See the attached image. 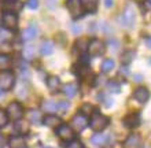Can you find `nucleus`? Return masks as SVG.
<instances>
[{"mask_svg": "<svg viewBox=\"0 0 151 148\" xmlns=\"http://www.w3.org/2000/svg\"><path fill=\"white\" fill-rule=\"evenodd\" d=\"M14 130L18 134H26V133H29V124L24 122V121H17V124L14 125Z\"/></svg>", "mask_w": 151, "mask_h": 148, "instance_id": "20", "label": "nucleus"}, {"mask_svg": "<svg viewBox=\"0 0 151 148\" xmlns=\"http://www.w3.org/2000/svg\"><path fill=\"white\" fill-rule=\"evenodd\" d=\"M89 62H91V58H89V55H83V56H81V64H84V66H88V64H89Z\"/></svg>", "mask_w": 151, "mask_h": 148, "instance_id": "36", "label": "nucleus"}, {"mask_svg": "<svg viewBox=\"0 0 151 148\" xmlns=\"http://www.w3.org/2000/svg\"><path fill=\"white\" fill-rule=\"evenodd\" d=\"M77 91H78V87H77V84H68V85H65V88H63V93L68 97L76 96Z\"/></svg>", "mask_w": 151, "mask_h": 148, "instance_id": "22", "label": "nucleus"}, {"mask_svg": "<svg viewBox=\"0 0 151 148\" xmlns=\"http://www.w3.org/2000/svg\"><path fill=\"white\" fill-rule=\"evenodd\" d=\"M26 7L30 10H36L39 7V0H26Z\"/></svg>", "mask_w": 151, "mask_h": 148, "instance_id": "34", "label": "nucleus"}, {"mask_svg": "<svg viewBox=\"0 0 151 148\" xmlns=\"http://www.w3.org/2000/svg\"><path fill=\"white\" fill-rule=\"evenodd\" d=\"M88 118L84 114H81V112H78V114H76L74 117L72 118V122H70V126H72L73 130H76V132H83L84 129L88 126Z\"/></svg>", "mask_w": 151, "mask_h": 148, "instance_id": "7", "label": "nucleus"}, {"mask_svg": "<svg viewBox=\"0 0 151 148\" xmlns=\"http://www.w3.org/2000/svg\"><path fill=\"white\" fill-rule=\"evenodd\" d=\"M124 124L127 128H137L140 125V115L137 112H131L124 118Z\"/></svg>", "mask_w": 151, "mask_h": 148, "instance_id": "11", "label": "nucleus"}, {"mask_svg": "<svg viewBox=\"0 0 151 148\" xmlns=\"http://www.w3.org/2000/svg\"><path fill=\"white\" fill-rule=\"evenodd\" d=\"M43 124L45 126H50V128H58L62 122H60V118L59 117L54 115V114H48L43 118Z\"/></svg>", "mask_w": 151, "mask_h": 148, "instance_id": "13", "label": "nucleus"}, {"mask_svg": "<svg viewBox=\"0 0 151 148\" xmlns=\"http://www.w3.org/2000/svg\"><path fill=\"white\" fill-rule=\"evenodd\" d=\"M150 3H151V0H150Z\"/></svg>", "mask_w": 151, "mask_h": 148, "instance_id": "45", "label": "nucleus"}, {"mask_svg": "<svg viewBox=\"0 0 151 148\" xmlns=\"http://www.w3.org/2000/svg\"><path fill=\"white\" fill-rule=\"evenodd\" d=\"M113 1H114V0H104V6H106V7H111L113 6Z\"/></svg>", "mask_w": 151, "mask_h": 148, "instance_id": "39", "label": "nucleus"}, {"mask_svg": "<svg viewBox=\"0 0 151 148\" xmlns=\"http://www.w3.org/2000/svg\"><path fill=\"white\" fill-rule=\"evenodd\" d=\"M135 21H136L135 10H133V7H131V6H128V7L124 10L122 14L118 16L119 25H121L122 28H125V29L133 28V26H135Z\"/></svg>", "mask_w": 151, "mask_h": 148, "instance_id": "2", "label": "nucleus"}, {"mask_svg": "<svg viewBox=\"0 0 151 148\" xmlns=\"http://www.w3.org/2000/svg\"><path fill=\"white\" fill-rule=\"evenodd\" d=\"M135 55H136L135 51H127V52H124L122 56H121V63H122V64H129L132 60H133Z\"/></svg>", "mask_w": 151, "mask_h": 148, "instance_id": "26", "label": "nucleus"}, {"mask_svg": "<svg viewBox=\"0 0 151 148\" xmlns=\"http://www.w3.org/2000/svg\"><path fill=\"white\" fill-rule=\"evenodd\" d=\"M66 7H68L70 15L74 19H78V18L83 16L84 8H83V4H81V0H68L66 1Z\"/></svg>", "mask_w": 151, "mask_h": 148, "instance_id": "5", "label": "nucleus"}, {"mask_svg": "<svg viewBox=\"0 0 151 148\" xmlns=\"http://www.w3.org/2000/svg\"><path fill=\"white\" fill-rule=\"evenodd\" d=\"M81 114H84V115H92L93 112H95V110H93V107H92L91 104H84L83 107H81Z\"/></svg>", "mask_w": 151, "mask_h": 148, "instance_id": "31", "label": "nucleus"}, {"mask_svg": "<svg viewBox=\"0 0 151 148\" xmlns=\"http://www.w3.org/2000/svg\"><path fill=\"white\" fill-rule=\"evenodd\" d=\"M109 141H110V137L107 134H102V133H98L95 136H92V139H91L92 144L98 145V147H103V145L107 144Z\"/></svg>", "mask_w": 151, "mask_h": 148, "instance_id": "15", "label": "nucleus"}, {"mask_svg": "<svg viewBox=\"0 0 151 148\" xmlns=\"http://www.w3.org/2000/svg\"><path fill=\"white\" fill-rule=\"evenodd\" d=\"M56 134L59 139L65 141H73L74 139V130L72 129L70 125H66V124H60L58 128H56Z\"/></svg>", "mask_w": 151, "mask_h": 148, "instance_id": "8", "label": "nucleus"}, {"mask_svg": "<svg viewBox=\"0 0 151 148\" xmlns=\"http://www.w3.org/2000/svg\"><path fill=\"white\" fill-rule=\"evenodd\" d=\"M28 118L30 122H35V124H39V122H41V115H40V112L36 111V110H30V111L28 112Z\"/></svg>", "mask_w": 151, "mask_h": 148, "instance_id": "28", "label": "nucleus"}, {"mask_svg": "<svg viewBox=\"0 0 151 148\" xmlns=\"http://www.w3.org/2000/svg\"><path fill=\"white\" fill-rule=\"evenodd\" d=\"M88 45H89V40L83 37V39H78L77 43H76V48L78 49L80 52H85L88 51Z\"/></svg>", "mask_w": 151, "mask_h": 148, "instance_id": "25", "label": "nucleus"}, {"mask_svg": "<svg viewBox=\"0 0 151 148\" xmlns=\"http://www.w3.org/2000/svg\"><path fill=\"white\" fill-rule=\"evenodd\" d=\"M146 44H147L148 48H151V36H148L147 39H146Z\"/></svg>", "mask_w": 151, "mask_h": 148, "instance_id": "40", "label": "nucleus"}, {"mask_svg": "<svg viewBox=\"0 0 151 148\" xmlns=\"http://www.w3.org/2000/svg\"><path fill=\"white\" fill-rule=\"evenodd\" d=\"M140 144H142V140H140L139 134H131L125 140V148H140Z\"/></svg>", "mask_w": 151, "mask_h": 148, "instance_id": "16", "label": "nucleus"}, {"mask_svg": "<svg viewBox=\"0 0 151 148\" xmlns=\"http://www.w3.org/2000/svg\"><path fill=\"white\" fill-rule=\"evenodd\" d=\"M8 122V115L4 110H0V128H4Z\"/></svg>", "mask_w": 151, "mask_h": 148, "instance_id": "33", "label": "nucleus"}, {"mask_svg": "<svg viewBox=\"0 0 151 148\" xmlns=\"http://www.w3.org/2000/svg\"><path fill=\"white\" fill-rule=\"evenodd\" d=\"M10 64H11V58H10V55H7V54H0V69H1V71L10 67Z\"/></svg>", "mask_w": 151, "mask_h": 148, "instance_id": "23", "label": "nucleus"}, {"mask_svg": "<svg viewBox=\"0 0 151 148\" xmlns=\"http://www.w3.org/2000/svg\"><path fill=\"white\" fill-rule=\"evenodd\" d=\"M109 119L106 115L103 114H100V112H93L91 115V119H89V126H91L92 130H95V132H102L104 129L109 126Z\"/></svg>", "mask_w": 151, "mask_h": 148, "instance_id": "1", "label": "nucleus"}, {"mask_svg": "<svg viewBox=\"0 0 151 148\" xmlns=\"http://www.w3.org/2000/svg\"><path fill=\"white\" fill-rule=\"evenodd\" d=\"M132 1H136V3H143L144 0H132Z\"/></svg>", "mask_w": 151, "mask_h": 148, "instance_id": "43", "label": "nucleus"}, {"mask_svg": "<svg viewBox=\"0 0 151 148\" xmlns=\"http://www.w3.org/2000/svg\"><path fill=\"white\" fill-rule=\"evenodd\" d=\"M133 97L135 100H137L139 103H146L148 99H150V91L147 88H143V87H140L135 91L133 93Z\"/></svg>", "mask_w": 151, "mask_h": 148, "instance_id": "12", "label": "nucleus"}, {"mask_svg": "<svg viewBox=\"0 0 151 148\" xmlns=\"http://www.w3.org/2000/svg\"><path fill=\"white\" fill-rule=\"evenodd\" d=\"M115 63L113 59H104L103 63H102V71L103 73H110L114 69Z\"/></svg>", "mask_w": 151, "mask_h": 148, "instance_id": "27", "label": "nucleus"}, {"mask_svg": "<svg viewBox=\"0 0 151 148\" xmlns=\"http://www.w3.org/2000/svg\"><path fill=\"white\" fill-rule=\"evenodd\" d=\"M47 87L52 93L58 92V89H59V87H60V80L55 76H50L47 78Z\"/></svg>", "mask_w": 151, "mask_h": 148, "instance_id": "18", "label": "nucleus"}, {"mask_svg": "<svg viewBox=\"0 0 151 148\" xmlns=\"http://www.w3.org/2000/svg\"><path fill=\"white\" fill-rule=\"evenodd\" d=\"M98 3H99V0H81L84 11L88 12H95L98 8Z\"/></svg>", "mask_w": 151, "mask_h": 148, "instance_id": "19", "label": "nucleus"}, {"mask_svg": "<svg viewBox=\"0 0 151 148\" xmlns=\"http://www.w3.org/2000/svg\"><path fill=\"white\" fill-rule=\"evenodd\" d=\"M10 148H29L28 143L25 141V139L22 136H12L8 141Z\"/></svg>", "mask_w": 151, "mask_h": 148, "instance_id": "14", "label": "nucleus"}, {"mask_svg": "<svg viewBox=\"0 0 151 148\" xmlns=\"http://www.w3.org/2000/svg\"><path fill=\"white\" fill-rule=\"evenodd\" d=\"M104 51H106V45H104V43L102 40L93 39V40L89 41V45H88L89 56H100L104 54Z\"/></svg>", "mask_w": 151, "mask_h": 148, "instance_id": "6", "label": "nucleus"}, {"mask_svg": "<svg viewBox=\"0 0 151 148\" xmlns=\"http://www.w3.org/2000/svg\"><path fill=\"white\" fill-rule=\"evenodd\" d=\"M72 29H73V32H74L76 34H78V33L81 32V26H78V25H73Z\"/></svg>", "mask_w": 151, "mask_h": 148, "instance_id": "38", "label": "nucleus"}, {"mask_svg": "<svg viewBox=\"0 0 151 148\" xmlns=\"http://www.w3.org/2000/svg\"><path fill=\"white\" fill-rule=\"evenodd\" d=\"M6 112L8 115V119H12V121H19L24 117V108H22V106L18 102H12V103L8 104Z\"/></svg>", "mask_w": 151, "mask_h": 148, "instance_id": "4", "label": "nucleus"}, {"mask_svg": "<svg viewBox=\"0 0 151 148\" xmlns=\"http://www.w3.org/2000/svg\"><path fill=\"white\" fill-rule=\"evenodd\" d=\"M0 39H1V40H7V39H10V33L8 32H0Z\"/></svg>", "mask_w": 151, "mask_h": 148, "instance_id": "37", "label": "nucleus"}, {"mask_svg": "<svg viewBox=\"0 0 151 148\" xmlns=\"http://www.w3.org/2000/svg\"><path fill=\"white\" fill-rule=\"evenodd\" d=\"M69 107H70L69 102H59V103H58V108H56V111H59L60 114H66L68 110H69Z\"/></svg>", "mask_w": 151, "mask_h": 148, "instance_id": "30", "label": "nucleus"}, {"mask_svg": "<svg viewBox=\"0 0 151 148\" xmlns=\"http://www.w3.org/2000/svg\"><path fill=\"white\" fill-rule=\"evenodd\" d=\"M54 43L52 41H44L41 47H40V52H41V55H51L52 52H54Z\"/></svg>", "mask_w": 151, "mask_h": 148, "instance_id": "21", "label": "nucleus"}, {"mask_svg": "<svg viewBox=\"0 0 151 148\" xmlns=\"http://www.w3.org/2000/svg\"><path fill=\"white\" fill-rule=\"evenodd\" d=\"M14 84H15V77L11 71L8 70L0 71V89L1 91H10L12 89Z\"/></svg>", "mask_w": 151, "mask_h": 148, "instance_id": "3", "label": "nucleus"}, {"mask_svg": "<svg viewBox=\"0 0 151 148\" xmlns=\"http://www.w3.org/2000/svg\"><path fill=\"white\" fill-rule=\"evenodd\" d=\"M63 147L65 148H83V144H81L80 141H77V140H73L69 145H63Z\"/></svg>", "mask_w": 151, "mask_h": 148, "instance_id": "35", "label": "nucleus"}, {"mask_svg": "<svg viewBox=\"0 0 151 148\" xmlns=\"http://www.w3.org/2000/svg\"><path fill=\"white\" fill-rule=\"evenodd\" d=\"M44 148H51V147H44Z\"/></svg>", "mask_w": 151, "mask_h": 148, "instance_id": "44", "label": "nucleus"}, {"mask_svg": "<svg viewBox=\"0 0 151 148\" xmlns=\"http://www.w3.org/2000/svg\"><path fill=\"white\" fill-rule=\"evenodd\" d=\"M56 108H58V103H55V102H52V100H45L43 103V110L45 112H55Z\"/></svg>", "mask_w": 151, "mask_h": 148, "instance_id": "24", "label": "nucleus"}, {"mask_svg": "<svg viewBox=\"0 0 151 148\" xmlns=\"http://www.w3.org/2000/svg\"><path fill=\"white\" fill-rule=\"evenodd\" d=\"M37 28L35 26V25H32V26H29L28 29H25L24 32H22V40L24 41H30L33 40V39H36L37 36Z\"/></svg>", "mask_w": 151, "mask_h": 148, "instance_id": "17", "label": "nucleus"}, {"mask_svg": "<svg viewBox=\"0 0 151 148\" xmlns=\"http://www.w3.org/2000/svg\"><path fill=\"white\" fill-rule=\"evenodd\" d=\"M24 58L25 59H33L35 58V49H33V47H30V45H28V47H25L24 49Z\"/></svg>", "mask_w": 151, "mask_h": 148, "instance_id": "29", "label": "nucleus"}, {"mask_svg": "<svg viewBox=\"0 0 151 148\" xmlns=\"http://www.w3.org/2000/svg\"><path fill=\"white\" fill-rule=\"evenodd\" d=\"M1 24L8 30L15 29L18 26V16H17V14H12V12H4L1 15Z\"/></svg>", "mask_w": 151, "mask_h": 148, "instance_id": "10", "label": "nucleus"}, {"mask_svg": "<svg viewBox=\"0 0 151 148\" xmlns=\"http://www.w3.org/2000/svg\"><path fill=\"white\" fill-rule=\"evenodd\" d=\"M3 145H4V139H3V136H0V147L3 148Z\"/></svg>", "mask_w": 151, "mask_h": 148, "instance_id": "41", "label": "nucleus"}, {"mask_svg": "<svg viewBox=\"0 0 151 148\" xmlns=\"http://www.w3.org/2000/svg\"><path fill=\"white\" fill-rule=\"evenodd\" d=\"M107 87H109V89H110L111 92H114V93H118L119 89H121V85H119L117 81H109Z\"/></svg>", "mask_w": 151, "mask_h": 148, "instance_id": "32", "label": "nucleus"}, {"mask_svg": "<svg viewBox=\"0 0 151 148\" xmlns=\"http://www.w3.org/2000/svg\"><path fill=\"white\" fill-rule=\"evenodd\" d=\"M0 7L4 12L15 14V12H19L22 10V1H19V0H3L0 3Z\"/></svg>", "mask_w": 151, "mask_h": 148, "instance_id": "9", "label": "nucleus"}, {"mask_svg": "<svg viewBox=\"0 0 151 148\" xmlns=\"http://www.w3.org/2000/svg\"><path fill=\"white\" fill-rule=\"evenodd\" d=\"M135 78H136L135 81H137V82H140V81H142V76H135Z\"/></svg>", "mask_w": 151, "mask_h": 148, "instance_id": "42", "label": "nucleus"}]
</instances>
